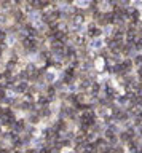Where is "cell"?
Here are the masks:
<instances>
[{
	"mask_svg": "<svg viewBox=\"0 0 142 153\" xmlns=\"http://www.w3.org/2000/svg\"><path fill=\"white\" fill-rule=\"evenodd\" d=\"M101 46H102V40H101V38L91 42V48H94V50H97V48H101Z\"/></svg>",
	"mask_w": 142,
	"mask_h": 153,
	"instance_id": "cell-1",
	"label": "cell"
}]
</instances>
